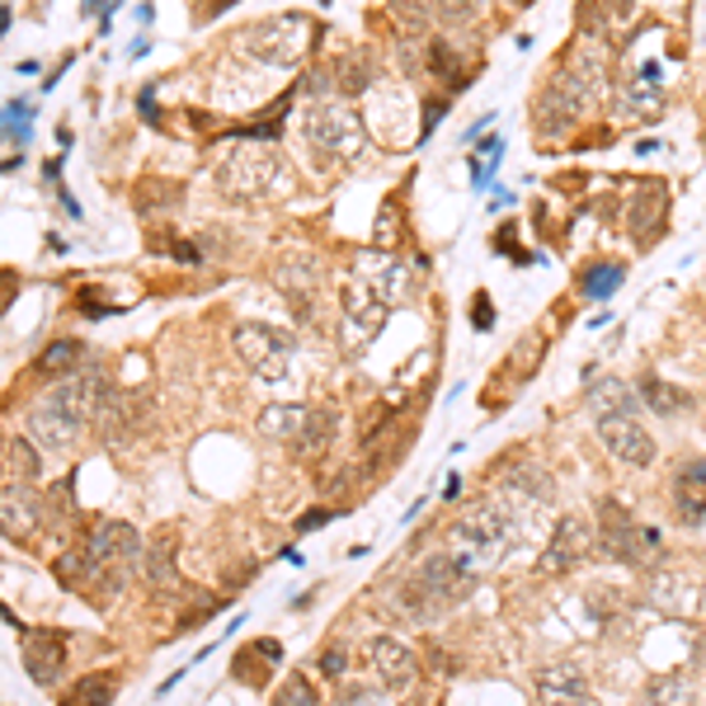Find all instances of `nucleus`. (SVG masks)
Listing matches in <instances>:
<instances>
[{
  "mask_svg": "<svg viewBox=\"0 0 706 706\" xmlns=\"http://www.w3.org/2000/svg\"><path fill=\"white\" fill-rule=\"evenodd\" d=\"M90 585L81 589L90 603H114L123 585H128V575L137 570L141 560H147V542H141V532L132 523H123V518H108L90 532Z\"/></svg>",
  "mask_w": 706,
  "mask_h": 706,
  "instance_id": "f257e3e1",
  "label": "nucleus"
},
{
  "mask_svg": "<svg viewBox=\"0 0 706 706\" xmlns=\"http://www.w3.org/2000/svg\"><path fill=\"white\" fill-rule=\"evenodd\" d=\"M471 589H476V575L452 552H433V556H424L419 570L401 585V607L410 612V622H429L438 612L458 607Z\"/></svg>",
  "mask_w": 706,
  "mask_h": 706,
  "instance_id": "f03ea898",
  "label": "nucleus"
},
{
  "mask_svg": "<svg viewBox=\"0 0 706 706\" xmlns=\"http://www.w3.org/2000/svg\"><path fill=\"white\" fill-rule=\"evenodd\" d=\"M509 542H513V518L499 499H476V505H466L458 528H452V556H458L471 575L490 570V565L505 556Z\"/></svg>",
  "mask_w": 706,
  "mask_h": 706,
  "instance_id": "7ed1b4c3",
  "label": "nucleus"
},
{
  "mask_svg": "<svg viewBox=\"0 0 706 706\" xmlns=\"http://www.w3.org/2000/svg\"><path fill=\"white\" fill-rule=\"evenodd\" d=\"M302 128H306L311 147H316L321 155H329V161L354 165V161H363V155H368L363 118H358L354 108H344V104H311L306 118H302Z\"/></svg>",
  "mask_w": 706,
  "mask_h": 706,
  "instance_id": "20e7f679",
  "label": "nucleus"
},
{
  "mask_svg": "<svg viewBox=\"0 0 706 706\" xmlns=\"http://www.w3.org/2000/svg\"><path fill=\"white\" fill-rule=\"evenodd\" d=\"M235 47H241V57H255L264 67H297L311 47V24L302 14H278V20L250 24Z\"/></svg>",
  "mask_w": 706,
  "mask_h": 706,
  "instance_id": "39448f33",
  "label": "nucleus"
},
{
  "mask_svg": "<svg viewBox=\"0 0 706 706\" xmlns=\"http://www.w3.org/2000/svg\"><path fill=\"white\" fill-rule=\"evenodd\" d=\"M282 180V161L278 151H264V147H235L231 155H222V165H217V188H222L227 198L235 202H255L264 198L269 188H278Z\"/></svg>",
  "mask_w": 706,
  "mask_h": 706,
  "instance_id": "423d86ee",
  "label": "nucleus"
},
{
  "mask_svg": "<svg viewBox=\"0 0 706 706\" xmlns=\"http://www.w3.org/2000/svg\"><path fill=\"white\" fill-rule=\"evenodd\" d=\"M231 349L245 363V372L264 377V382H278V377H288V368H292L297 344H292V335H282V329L264 325V321H241L231 329Z\"/></svg>",
  "mask_w": 706,
  "mask_h": 706,
  "instance_id": "0eeeda50",
  "label": "nucleus"
},
{
  "mask_svg": "<svg viewBox=\"0 0 706 706\" xmlns=\"http://www.w3.org/2000/svg\"><path fill=\"white\" fill-rule=\"evenodd\" d=\"M589 85L593 76H585V67H565L546 94L537 100V132L542 137H560L570 132L579 118H585V104H589Z\"/></svg>",
  "mask_w": 706,
  "mask_h": 706,
  "instance_id": "6e6552de",
  "label": "nucleus"
},
{
  "mask_svg": "<svg viewBox=\"0 0 706 706\" xmlns=\"http://www.w3.org/2000/svg\"><path fill=\"white\" fill-rule=\"evenodd\" d=\"M386 297L377 292V282L368 278H349L344 282V349L363 354L368 344L386 329Z\"/></svg>",
  "mask_w": 706,
  "mask_h": 706,
  "instance_id": "1a4fd4ad",
  "label": "nucleus"
},
{
  "mask_svg": "<svg viewBox=\"0 0 706 706\" xmlns=\"http://www.w3.org/2000/svg\"><path fill=\"white\" fill-rule=\"evenodd\" d=\"M603 552L626 560V565H640V560H650L659 552V532L646 528V523H636L617 499H603Z\"/></svg>",
  "mask_w": 706,
  "mask_h": 706,
  "instance_id": "9d476101",
  "label": "nucleus"
},
{
  "mask_svg": "<svg viewBox=\"0 0 706 706\" xmlns=\"http://www.w3.org/2000/svg\"><path fill=\"white\" fill-rule=\"evenodd\" d=\"M532 687H537V706H599V702H593V693H589L585 669H579L575 659L542 664L537 679H532Z\"/></svg>",
  "mask_w": 706,
  "mask_h": 706,
  "instance_id": "9b49d317",
  "label": "nucleus"
},
{
  "mask_svg": "<svg viewBox=\"0 0 706 706\" xmlns=\"http://www.w3.org/2000/svg\"><path fill=\"white\" fill-rule=\"evenodd\" d=\"M599 443L622 466H650L655 462V438H650V429H640L636 415H603L599 419Z\"/></svg>",
  "mask_w": 706,
  "mask_h": 706,
  "instance_id": "f8f14e48",
  "label": "nucleus"
},
{
  "mask_svg": "<svg viewBox=\"0 0 706 706\" xmlns=\"http://www.w3.org/2000/svg\"><path fill=\"white\" fill-rule=\"evenodd\" d=\"M589 542H593V528L579 513H565L560 523H556V532H552V542H546L537 570L542 575H570L575 565L589 556Z\"/></svg>",
  "mask_w": 706,
  "mask_h": 706,
  "instance_id": "ddd939ff",
  "label": "nucleus"
},
{
  "mask_svg": "<svg viewBox=\"0 0 706 706\" xmlns=\"http://www.w3.org/2000/svg\"><path fill=\"white\" fill-rule=\"evenodd\" d=\"M10 626H20V617H10ZM20 636H24L28 679H34L38 687H57L61 669H67V636L61 632H28V626H20Z\"/></svg>",
  "mask_w": 706,
  "mask_h": 706,
  "instance_id": "4468645a",
  "label": "nucleus"
},
{
  "mask_svg": "<svg viewBox=\"0 0 706 706\" xmlns=\"http://www.w3.org/2000/svg\"><path fill=\"white\" fill-rule=\"evenodd\" d=\"M368 659H372L377 679H382L391 693H410L415 679H419V664H415L410 646H401L396 636H372L368 640Z\"/></svg>",
  "mask_w": 706,
  "mask_h": 706,
  "instance_id": "2eb2a0df",
  "label": "nucleus"
},
{
  "mask_svg": "<svg viewBox=\"0 0 706 706\" xmlns=\"http://www.w3.org/2000/svg\"><path fill=\"white\" fill-rule=\"evenodd\" d=\"M673 505L687 528L706 523V458H687L673 471Z\"/></svg>",
  "mask_w": 706,
  "mask_h": 706,
  "instance_id": "dca6fc26",
  "label": "nucleus"
},
{
  "mask_svg": "<svg viewBox=\"0 0 706 706\" xmlns=\"http://www.w3.org/2000/svg\"><path fill=\"white\" fill-rule=\"evenodd\" d=\"M274 278H278V288L292 297L297 316L311 321V297H306V288H316V282H321V259L316 255H282L278 269H274Z\"/></svg>",
  "mask_w": 706,
  "mask_h": 706,
  "instance_id": "f3484780",
  "label": "nucleus"
},
{
  "mask_svg": "<svg viewBox=\"0 0 706 706\" xmlns=\"http://www.w3.org/2000/svg\"><path fill=\"white\" fill-rule=\"evenodd\" d=\"M175 556H180V532L175 528H161L155 537L147 542V560H141V579L155 589V593H165V589H175Z\"/></svg>",
  "mask_w": 706,
  "mask_h": 706,
  "instance_id": "a211bd4d",
  "label": "nucleus"
},
{
  "mask_svg": "<svg viewBox=\"0 0 706 706\" xmlns=\"http://www.w3.org/2000/svg\"><path fill=\"white\" fill-rule=\"evenodd\" d=\"M47 505H38L34 490H24V485H5V505H0V528H5L10 542H24L38 532V513Z\"/></svg>",
  "mask_w": 706,
  "mask_h": 706,
  "instance_id": "6ab92c4d",
  "label": "nucleus"
},
{
  "mask_svg": "<svg viewBox=\"0 0 706 706\" xmlns=\"http://www.w3.org/2000/svg\"><path fill=\"white\" fill-rule=\"evenodd\" d=\"M311 419V405H269V410L259 415V433L274 438V443H297Z\"/></svg>",
  "mask_w": 706,
  "mask_h": 706,
  "instance_id": "aec40b11",
  "label": "nucleus"
},
{
  "mask_svg": "<svg viewBox=\"0 0 706 706\" xmlns=\"http://www.w3.org/2000/svg\"><path fill=\"white\" fill-rule=\"evenodd\" d=\"M664 208H669V194H664V188H646V194L632 202V212H626V231H632L640 245H650L655 227L664 222Z\"/></svg>",
  "mask_w": 706,
  "mask_h": 706,
  "instance_id": "412c9836",
  "label": "nucleus"
},
{
  "mask_svg": "<svg viewBox=\"0 0 706 706\" xmlns=\"http://www.w3.org/2000/svg\"><path fill=\"white\" fill-rule=\"evenodd\" d=\"M81 363H85V344L81 339H53L38 354V377H57V382H67V377L81 372Z\"/></svg>",
  "mask_w": 706,
  "mask_h": 706,
  "instance_id": "4be33fe9",
  "label": "nucleus"
},
{
  "mask_svg": "<svg viewBox=\"0 0 706 706\" xmlns=\"http://www.w3.org/2000/svg\"><path fill=\"white\" fill-rule=\"evenodd\" d=\"M335 424H339L335 405H311V419H306L302 438H297V452H302V458H321L329 448V438H335Z\"/></svg>",
  "mask_w": 706,
  "mask_h": 706,
  "instance_id": "5701e85b",
  "label": "nucleus"
},
{
  "mask_svg": "<svg viewBox=\"0 0 706 706\" xmlns=\"http://www.w3.org/2000/svg\"><path fill=\"white\" fill-rule=\"evenodd\" d=\"M118 693V679L114 673H85V679L71 683V693H61L57 706H108Z\"/></svg>",
  "mask_w": 706,
  "mask_h": 706,
  "instance_id": "b1692460",
  "label": "nucleus"
},
{
  "mask_svg": "<svg viewBox=\"0 0 706 706\" xmlns=\"http://www.w3.org/2000/svg\"><path fill=\"white\" fill-rule=\"evenodd\" d=\"M424 67H429L433 81H443L448 90H458L462 76H466V61H462V53L452 43H429V57H424Z\"/></svg>",
  "mask_w": 706,
  "mask_h": 706,
  "instance_id": "393cba45",
  "label": "nucleus"
},
{
  "mask_svg": "<svg viewBox=\"0 0 706 706\" xmlns=\"http://www.w3.org/2000/svg\"><path fill=\"white\" fill-rule=\"evenodd\" d=\"M505 485H509V490H518V495H528L532 505H546V499L556 495V481L546 476L542 466H513L505 476Z\"/></svg>",
  "mask_w": 706,
  "mask_h": 706,
  "instance_id": "a878e982",
  "label": "nucleus"
},
{
  "mask_svg": "<svg viewBox=\"0 0 706 706\" xmlns=\"http://www.w3.org/2000/svg\"><path fill=\"white\" fill-rule=\"evenodd\" d=\"M622 278H626L622 264H593V269L579 274V292H585L589 302H607V297L622 288Z\"/></svg>",
  "mask_w": 706,
  "mask_h": 706,
  "instance_id": "bb28decb",
  "label": "nucleus"
},
{
  "mask_svg": "<svg viewBox=\"0 0 706 706\" xmlns=\"http://www.w3.org/2000/svg\"><path fill=\"white\" fill-rule=\"evenodd\" d=\"M589 405H593V415H599V419L603 415H636V396L622 382H612V377L589 391Z\"/></svg>",
  "mask_w": 706,
  "mask_h": 706,
  "instance_id": "cd10ccee",
  "label": "nucleus"
},
{
  "mask_svg": "<svg viewBox=\"0 0 706 706\" xmlns=\"http://www.w3.org/2000/svg\"><path fill=\"white\" fill-rule=\"evenodd\" d=\"M53 575L61 579L67 589H85L90 585V546H67L57 560H53Z\"/></svg>",
  "mask_w": 706,
  "mask_h": 706,
  "instance_id": "c85d7f7f",
  "label": "nucleus"
},
{
  "mask_svg": "<svg viewBox=\"0 0 706 706\" xmlns=\"http://www.w3.org/2000/svg\"><path fill=\"white\" fill-rule=\"evenodd\" d=\"M372 85V61L363 53H349V57H339V67H335V90L344 94H363Z\"/></svg>",
  "mask_w": 706,
  "mask_h": 706,
  "instance_id": "c756f323",
  "label": "nucleus"
},
{
  "mask_svg": "<svg viewBox=\"0 0 706 706\" xmlns=\"http://www.w3.org/2000/svg\"><path fill=\"white\" fill-rule=\"evenodd\" d=\"M5 462H10V471L20 476L24 485L28 481H38V471H43V462H38V448H34V438H10V448H5Z\"/></svg>",
  "mask_w": 706,
  "mask_h": 706,
  "instance_id": "7c9ffc66",
  "label": "nucleus"
},
{
  "mask_svg": "<svg viewBox=\"0 0 706 706\" xmlns=\"http://www.w3.org/2000/svg\"><path fill=\"white\" fill-rule=\"evenodd\" d=\"M274 706H321V697H316V687H311L306 673H288L282 687H278V697H274Z\"/></svg>",
  "mask_w": 706,
  "mask_h": 706,
  "instance_id": "2f4dec72",
  "label": "nucleus"
},
{
  "mask_svg": "<svg viewBox=\"0 0 706 706\" xmlns=\"http://www.w3.org/2000/svg\"><path fill=\"white\" fill-rule=\"evenodd\" d=\"M424 20H429V0H391V24L401 34H419Z\"/></svg>",
  "mask_w": 706,
  "mask_h": 706,
  "instance_id": "473e14b6",
  "label": "nucleus"
},
{
  "mask_svg": "<svg viewBox=\"0 0 706 706\" xmlns=\"http://www.w3.org/2000/svg\"><path fill=\"white\" fill-rule=\"evenodd\" d=\"M646 405H650V410H659V415H679L683 405H687V396H683L679 386L655 382V377H650V382H646Z\"/></svg>",
  "mask_w": 706,
  "mask_h": 706,
  "instance_id": "72a5a7b5",
  "label": "nucleus"
},
{
  "mask_svg": "<svg viewBox=\"0 0 706 706\" xmlns=\"http://www.w3.org/2000/svg\"><path fill=\"white\" fill-rule=\"evenodd\" d=\"M485 0H438V20H443L448 28H462L471 20H481Z\"/></svg>",
  "mask_w": 706,
  "mask_h": 706,
  "instance_id": "f704fd0d",
  "label": "nucleus"
},
{
  "mask_svg": "<svg viewBox=\"0 0 706 706\" xmlns=\"http://www.w3.org/2000/svg\"><path fill=\"white\" fill-rule=\"evenodd\" d=\"M650 702H659V706H687L683 673H664V679H655L650 683Z\"/></svg>",
  "mask_w": 706,
  "mask_h": 706,
  "instance_id": "c9c22d12",
  "label": "nucleus"
},
{
  "mask_svg": "<svg viewBox=\"0 0 706 706\" xmlns=\"http://www.w3.org/2000/svg\"><path fill=\"white\" fill-rule=\"evenodd\" d=\"M24 123H28V104H14V100H10V104H5V137H10V141H14V137L24 141V137H28Z\"/></svg>",
  "mask_w": 706,
  "mask_h": 706,
  "instance_id": "e433bc0d",
  "label": "nucleus"
},
{
  "mask_svg": "<svg viewBox=\"0 0 706 706\" xmlns=\"http://www.w3.org/2000/svg\"><path fill=\"white\" fill-rule=\"evenodd\" d=\"M344 669H349V655H344L339 646H329V650H325V659H321V673H325V679H339Z\"/></svg>",
  "mask_w": 706,
  "mask_h": 706,
  "instance_id": "4c0bfd02",
  "label": "nucleus"
},
{
  "mask_svg": "<svg viewBox=\"0 0 706 706\" xmlns=\"http://www.w3.org/2000/svg\"><path fill=\"white\" fill-rule=\"evenodd\" d=\"M448 104H452V100H429V104H424V137L433 132V123H443V114H448Z\"/></svg>",
  "mask_w": 706,
  "mask_h": 706,
  "instance_id": "58836bf2",
  "label": "nucleus"
},
{
  "mask_svg": "<svg viewBox=\"0 0 706 706\" xmlns=\"http://www.w3.org/2000/svg\"><path fill=\"white\" fill-rule=\"evenodd\" d=\"M329 518H335V509H311V513H302V518H297V532H311V528L329 523Z\"/></svg>",
  "mask_w": 706,
  "mask_h": 706,
  "instance_id": "ea45409f",
  "label": "nucleus"
},
{
  "mask_svg": "<svg viewBox=\"0 0 706 706\" xmlns=\"http://www.w3.org/2000/svg\"><path fill=\"white\" fill-rule=\"evenodd\" d=\"M476 325H481V329H490V325H495V316H490V297H485V292L476 297Z\"/></svg>",
  "mask_w": 706,
  "mask_h": 706,
  "instance_id": "a19ab883",
  "label": "nucleus"
},
{
  "mask_svg": "<svg viewBox=\"0 0 706 706\" xmlns=\"http://www.w3.org/2000/svg\"><path fill=\"white\" fill-rule=\"evenodd\" d=\"M100 10H108V0H85V14H100Z\"/></svg>",
  "mask_w": 706,
  "mask_h": 706,
  "instance_id": "79ce46f5",
  "label": "nucleus"
},
{
  "mask_svg": "<svg viewBox=\"0 0 706 706\" xmlns=\"http://www.w3.org/2000/svg\"><path fill=\"white\" fill-rule=\"evenodd\" d=\"M640 706H659V702H650V697H646V702H640Z\"/></svg>",
  "mask_w": 706,
  "mask_h": 706,
  "instance_id": "37998d69",
  "label": "nucleus"
},
{
  "mask_svg": "<svg viewBox=\"0 0 706 706\" xmlns=\"http://www.w3.org/2000/svg\"><path fill=\"white\" fill-rule=\"evenodd\" d=\"M518 5H532V0H518Z\"/></svg>",
  "mask_w": 706,
  "mask_h": 706,
  "instance_id": "c03bdc74",
  "label": "nucleus"
}]
</instances>
